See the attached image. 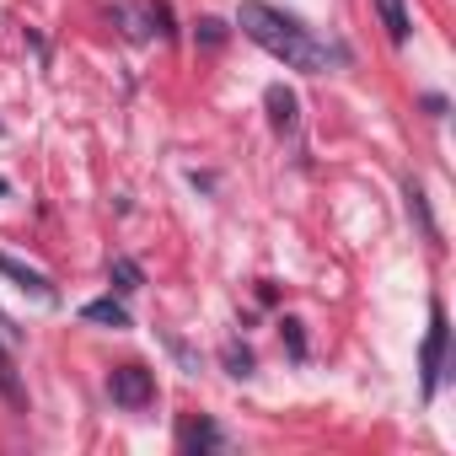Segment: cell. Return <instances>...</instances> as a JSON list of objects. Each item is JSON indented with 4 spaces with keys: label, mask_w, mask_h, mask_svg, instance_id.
<instances>
[{
    "label": "cell",
    "mask_w": 456,
    "mask_h": 456,
    "mask_svg": "<svg viewBox=\"0 0 456 456\" xmlns=\"http://www.w3.org/2000/svg\"><path fill=\"white\" fill-rule=\"evenodd\" d=\"M81 317H86V322H102V328H129V306H124V301H113V296L86 301V306H81Z\"/></svg>",
    "instance_id": "obj_6"
},
{
    "label": "cell",
    "mask_w": 456,
    "mask_h": 456,
    "mask_svg": "<svg viewBox=\"0 0 456 456\" xmlns=\"http://www.w3.org/2000/svg\"><path fill=\"white\" fill-rule=\"evenodd\" d=\"M264 102H269V113H274V129H280V134H296V97H290L285 86H269Z\"/></svg>",
    "instance_id": "obj_8"
},
{
    "label": "cell",
    "mask_w": 456,
    "mask_h": 456,
    "mask_svg": "<svg viewBox=\"0 0 456 456\" xmlns=\"http://www.w3.org/2000/svg\"><path fill=\"white\" fill-rule=\"evenodd\" d=\"M280 333H285V349H290V360H306V328H301L296 317H285V322H280Z\"/></svg>",
    "instance_id": "obj_12"
},
{
    "label": "cell",
    "mask_w": 456,
    "mask_h": 456,
    "mask_svg": "<svg viewBox=\"0 0 456 456\" xmlns=\"http://www.w3.org/2000/svg\"><path fill=\"white\" fill-rule=\"evenodd\" d=\"M108 392H113V403H118V408L140 413V408H151V403H156V376H151L145 365H118V370L108 376Z\"/></svg>",
    "instance_id": "obj_2"
},
{
    "label": "cell",
    "mask_w": 456,
    "mask_h": 456,
    "mask_svg": "<svg viewBox=\"0 0 456 456\" xmlns=\"http://www.w3.org/2000/svg\"><path fill=\"white\" fill-rule=\"evenodd\" d=\"M6 188H12V183H6V177H0V193H6Z\"/></svg>",
    "instance_id": "obj_16"
},
{
    "label": "cell",
    "mask_w": 456,
    "mask_h": 456,
    "mask_svg": "<svg viewBox=\"0 0 456 456\" xmlns=\"http://www.w3.org/2000/svg\"><path fill=\"white\" fill-rule=\"evenodd\" d=\"M0 397H6L12 408H28V392H22V376H17V365H12V354L0 349Z\"/></svg>",
    "instance_id": "obj_9"
},
{
    "label": "cell",
    "mask_w": 456,
    "mask_h": 456,
    "mask_svg": "<svg viewBox=\"0 0 456 456\" xmlns=\"http://www.w3.org/2000/svg\"><path fill=\"white\" fill-rule=\"evenodd\" d=\"M108 280H113V290H118V296H129V290H140V285H145V274H140V264H134V258H113V264H108Z\"/></svg>",
    "instance_id": "obj_10"
},
{
    "label": "cell",
    "mask_w": 456,
    "mask_h": 456,
    "mask_svg": "<svg viewBox=\"0 0 456 456\" xmlns=\"http://www.w3.org/2000/svg\"><path fill=\"white\" fill-rule=\"evenodd\" d=\"M408 215L424 225V237H429V242L440 237V232H435V220H429V204H424V188H419V183H408Z\"/></svg>",
    "instance_id": "obj_11"
},
{
    "label": "cell",
    "mask_w": 456,
    "mask_h": 456,
    "mask_svg": "<svg viewBox=\"0 0 456 456\" xmlns=\"http://www.w3.org/2000/svg\"><path fill=\"white\" fill-rule=\"evenodd\" d=\"M237 28H242L258 49H269L274 60H285L290 70H306V76H322V70H333V65L344 60V49H333V44L312 38L296 17H285V12H274V6H264V0H242Z\"/></svg>",
    "instance_id": "obj_1"
},
{
    "label": "cell",
    "mask_w": 456,
    "mask_h": 456,
    "mask_svg": "<svg viewBox=\"0 0 456 456\" xmlns=\"http://www.w3.org/2000/svg\"><path fill=\"white\" fill-rule=\"evenodd\" d=\"M0 274H6V280H12L17 290H28L33 301H44V306H54V285H49V280H44L38 269H28L22 258H12V253H0Z\"/></svg>",
    "instance_id": "obj_4"
},
{
    "label": "cell",
    "mask_w": 456,
    "mask_h": 456,
    "mask_svg": "<svg viewBox=\"0 0 456 456\" xmlns=\"http://www.w3.org/2000/svg\"><path fill=\"white\" fill-rule=\"evenodd\" d=\"M199 44H209V49H220V44H225V22H215V17H204V22H199Z\"/></svg>",
    "instance_id": "obj_14"
},
{
    "label": "cell",
    "mask_w": 456,
    "mask_h": 456,
    "mask_svg": "<svg viewBox=\"0 0 456 456\" xmlns=\"http://www.w3.org/2000/svg\"><path fill=\"white\" fill-rule=\"evenodd\" d=\"M220 445H225V435H220L215 419H188L183 424V451H220Z\"/></svg>",
    "instance_id": "obj_5"
},
{
    "label": "cell",
    "mask_w": 456,
    "mask_h": 456,
    "mask_svg": "<svg viewBox=\"0 0 456 456\" xmlns=\"http://www.w3.org/2000/svg\"><path fill=\"white\" fill-rule=\"evenodd\" d=\"M376 12H381V28H387V38H392V44H408L413 22H408V6H403V0H376Z\"/></svg>",
    "instance_id": "obj_7"
},
{
    "label": "cell",
    "mask_w": 456,
    "mask_h": 456,
    "mask_svg": "<svg viewBox=\"0 0 456 456\" xmlns=\"http://www.w3.org/2000/svg\"><path fill=\"white\" fill-rule=\"evenodd\" d=\"M225 365H232V376H253V349L225 344Z\"/></svg>",
    "instance_id": "obj_13"
},
{
    "label": "cell",
    "mask_w": 456,
    "mask_h": 456,
    "mask_svg": "<svg viewBox=\"0 0 456 456\" xmlns=\"http://www.w3.org/2000/svg\"><path fill=\"white\" fill-rule=\"evenodd\" d=\"M167 344H172V354H177V360H183V365H188V370H199V360H193V349H188V344H183V338H172V333H167Z\"/></svg>",
    "instance_id": "obj_15"
},
{
    "label": "cell",
    "mask_w": 456,
    "mask_h": 456,
    "mask_svg": "<svg viewBox=\"0 0 456 456\" xmlns=\"http://www.w3.org/2000/svg\"><path fill=\"white\" fill-rule=\"evenodd\" d=\"M445 306H429V333H424V354H419V370H424V397L440 392V370H445Z\"/></svg>",
    "instance_id": "obj_3"
}]
</instances>
